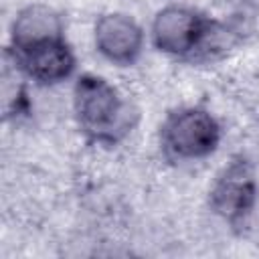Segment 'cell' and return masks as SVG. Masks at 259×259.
<instances>
[{
  "label": "cell",
  "mask_w": 259,
  "mask_h": 259,
  "mask_svg": "<svg viewBox=\"0 0 259 259\" xmlns=\"http://www.w3.org/2000/svg\"><path fill=\"white\" fill-rule=\"evenodd\" d=\"M73 117L87 144L115 148L138 127L140 109L105 77L81 73L73 85Z\"/></svg>",
  "instance_id": "obj_1"
},
{
  "label": "cell",
  "mask_w": 259,
  "mask_h": 259,
  "mask_svg": "<svg viewBox=\"0 0 259 259\" xmlns=\"http://www.w3.org/2000/svg\"><path fill=\"white\" fill-rule=\"evenodd\" d=\"M221 140V121L202 105L174 107L158 127V146L168 162L204 160L219 150Z\"/></svg>",
  "instance_id": "obj_2"
},
{
  "label": "cell",
  "mask_w": 259,
  "mask_h": 259,
  "mask_svg": "<svg viewBox=\"0 0 259 259\" xmlns=\"http://www.w3.org/2000/svg\"><path fill=\"white\" fill-rule=\"evenodd\" d=\"M208 208L229 229L241 231L259 200V180L253 162L237 154L214 176L208 188Z\"/></svg>",
  "instance_id": "obj_3"
},
{
  "label": "cell",
  "mask_w": 259,
  "mask_h": 259,
  "mask_svg": "<svg viewBox=\"0 0 259 259\" xmlns=\"http://www.w3.org/2000/svg\"><path fill=\"white\" fill-rule=\"evenodd\" d=\"M214 20L217 18L192 6L166 4L152 18L150 40L158 53L194 63L208 32L212 30Z\"/></svg>",
  "instance_id": "obj_4"
},
{
  "label": "cell",
  "mask_w": 259,
  "mask_h": 259,
  "mask_svg": "<svg viewBox=\"0 0 259 259\" xmlns=\"http://www.w3.org/2000/svg\"><path fill=\"white\" fill-rule=\"evenodd\" d=\"M146 45L142 24L125 12H103L93 24V47L107 63L132 67L140 61Z\"/></svg>",
  "instance_id": "obj_5"
},
{
  "label": "cell",
  "mask_w": 259,
  "mask_h": 259,
  "mask_svg": "<svg viewBox=\"0 0 259 259\" xmlns=\"http://www.w3.org/2000/svg\"><path fill=\"white\" fill-rule=\"evenodd\" d=\"M4 55L18 67V71L38 87H55L69 81L77 71V57L67 38L38 45L24 53L4 49Z\"/></svg>",
  "instance_id": "obj_6"
},
{
  "label": "cell",
  "mask_w": 259,
  "mask_h": 259,
  "mask_svg": "<svg viewBox=\"0 0 259 259\" xmlns=\"http://www.w3.org/2000/svg\"><path fill=\"white\" fill-rule=\"evenodd\" d=\"M59 38H65V16L49 4L32 2L14 14L6 47L14 53H24Z\"/></svg>",
  "instance_id": "obj_7"
},
{
  "label": "cell",
  "mask_w": 259,
  "mask_h": 259,
  "mask_svg": "<svg viewBox=\"0 0 259 259\" xmlns=\"http://www.w3.org/2000/svg\"><path fill=\"white\" fill-rule=\"evenodd\" d=\"M2 65V119L6 123L22 121L32 113V99L28 93V79L4 55Z\"/></svg>",
  "instance_id": "obj_8"
}]
</instances>
